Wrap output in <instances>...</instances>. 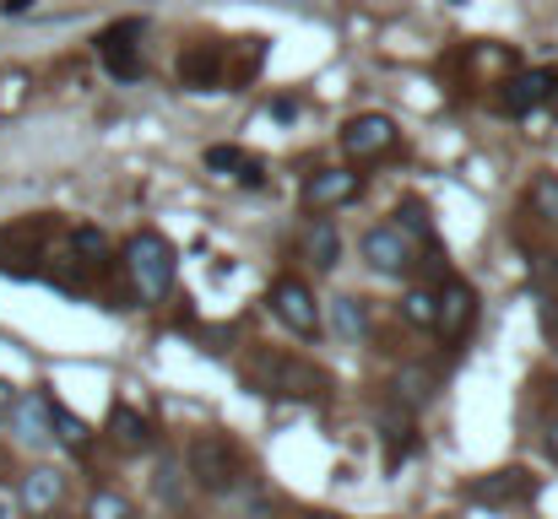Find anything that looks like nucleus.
Here are the masks:
<instances>
[{
  "mask_svg": "<svg viewBox=\"0 0 558 519\" xmlns=\"http://www.w3.org/2000/svg\"><path fill=\"white\" fill-rule=\"evenodd\" d=\"M109 438L136 455V449L153 444V428H147V417H142L136 406H120V400H114V406H109Z\"/></svg>",
  "mask_w": 558,
  "mask_h": 519,
  "instance_id": "nucleus-17",
  "label": "nucleus"
},
{
  "mask_svg": "<svg viewBox=\"0 0 558 519\" xmlns=\"http://www.w3.org/2000/svg\"><path fill=\"white\" fill-rule=\"evenodd\" d=\"M60 493H65V477H60L54 466H33V471L22 477V493H16V498H22L27 515H49V509L60 504Z\"/></svg>",
  "mask_w": 558,
  "mask_h": 519,
  "instance_id": "nucleus-15",
  "label": "nucleus"
},
{
  "mask_svg": "<svg viewBox=\"0 0 558 519\" xmlns=\"http://www.w3.org/2000/svg\"><path fill=\"white\" fill-rule=\"evenodd\" d=\"M543 325H548V336H554V346H558V314H543Z\"/></svg>",
  "mask_w": 558,
  "mask_h": 519,
  "instance_id": "nucleus-31",
  "label": "nucleus"
},
{
  "mask_svg": "<svg viewBox=\"0 0 558 519\" xmlns=\"http://www.w3.org/2000/svg\"><path fill=\"white\" fill-rule=\"evenodd\" d=\"M271 114H277V120H299V98H277Z\"/></svg>",
  "mask_w": 558,
  "mask_h": 519,
  "instance_id": "nucleus-28",
  "label": "nucleus"
},
{
  "mask_svg": "<svg viewBox=\"0 0 558 519\" xmlns=\"http://www.w3.org/2000/svg\"><path fill=\"white\" fill-rule=\"evenodd\" d=\"M125 271H131V287L147 304H163L169 287H174V244L163 233H136L125 244Z\"/></svg>",
  "mask_w": 558,
  "mask_h": 519,
  "instance_id": "nucleus-3",
  "label": "nucleus"
},
{
  "mask_svg": "<svg viewBox=\"0 0 558 519\" xmlns=\"http://www.w3.org/2000/svg\"><path fill=\"white\" fill-rule=\"evenodd\" d=\"M27 5H33V0H0V11H5V16H22Z\"/></svg>",
  "mask_w": 558,
  "mask_h": 519,
  "instance_id": "nucleus-30",
  "label": "nucleus"
},
{
  "mask_svg": "<svg viewBox=\"0 0 558 519\" xmlns=\"http://www.w3.org/2000/svg\"><path fill=\"white\" fill-rule=\"evenodd\" d=\"M543 449H548V460H554V466H558V417H554V422H548V438H543Z\"/></svg>",
  "mask_w": 558,
  "mask_h": 519,
  "instance_id": "nucleus-29",
  "label": "nucleus"
},
{
  "mask_svg": "<svg viewBox=\"0 0 558 519\" xmlns=\"http://www.w3.org/2000/svg\"><path fill=\"white\" fill-rule=\"evenodd\" d=\"M54 438H60V444H71V449H82V444H87V428H82V417H71L60 400H54Z\"/></svg>",
  "mask_w": 558,
  "mask_h": 519,
  "instance_id": "nucleus-24",
  "label": "nucleus"
},
{
  "mask_svg": "<svg viewBox=\"0 0 558 519\" xmlns=\"http://www.w3.org/2000/svg\"><path fill=\"white\" fill-rule=\"evenodd\" d=\"M434 331H439V342H466L472 336V325H477V293H472V282H461V276H450L439 293H434Z\"/></svg>",
  "mask_w": 558,
  "mask_h": 519,
  "instance_id": "nucleus-7",
  "label": "nucleus"
},
{
  "mask_svg": "<svg viewBox=\"0 0 558 519\" xmlns=\"http://www.w3.org/2000/svg\"><path fill=\"white\" fill-rule=\"evenodd\" d=\"M548 87H554L548 71H515L505 82V92H499V109L515 114V120H526L532 109H548Z\"/></svg>",
  "mask_w": 558,
  "mask_h": 519,
  "instance_id": "nucleus-13",
  "label": "nucleus"
},
{
  "mask_svg": "<svg viewBox=\"0 0 558 519\" xmlns=\"http://www.w3.org/2000/svg\"><path fill=\"white\" fill-rule=\"evenodd\" d=\"M331 325H337V336H348V342H364V331H369L364 298H337V309H331Z\"/></svg>",
  "mask_w": 558,
  "mask_h": 519,
  "instance_id": "nucleus-20",
  "label": "nucleus"
},
{
  "mask_svg": "<svg viewBox=\"0 0 558 519\" xmlns=\"http://www.w3.org/2000/svg\"><path fill=\"white\" fill-rule=\"evenodd\" d=\"M532 206H537V217L558 222V173H537L532 178Z\"/></svg>",
  "mask_w": 558,
  "mask_h": 519,
  "instance_id": "nucleus-22",
  "label": "nucleus"
},
{
  "mask_svg": "<svg viewBox=\"0 0 558 519\" xmlns=\"http://www.w3.org/2000/svg\"><path fill=\"white\" fill-rule=\"evenodd\" d=\"M0 519H11V509H5V504H0Z\"/></svg>",
  "mask_w": 558,
  "mask_h": 519,
  "instance_id": "nucleus-33",
  "label": "nucleus"
},
{
  "mask_svg": "<svg viewBox=\"0 0 558 519\" xmlns=\"http://www.w3.org/2000/svg\"><path fill=\"white\" fill-rule=\"evenodd\" d=\"M434 309H439V304H434L428 287H423V293H407V304H401V314H407L412 325H423V331H434Z\"/></svg>",
  "mask_w": 558,
  "mask_h": 519,
  "instance_id": "nucleus-23",
  "label": "nucleus"
},
{
  "mask_svg": "<svg viewBox=\"0 0 558 519\" xmlns=\"http://www.w3.org/2000/svg\"><path fill=\"white\" fill-rule=\"evenodd\" d=\"M244 384L271 400H320L331 390V373L310 357H293L282 346H255L244 357Z\"/></svg>",
  "mask_w": 558,
  "mask_h": 519,
  "instance_id": "nucleus-1",
  "label": "nucleus"
},
{
  "mask_svg": "<svg viewBox=\"0 0 558 519\" xmlns=\"http://www.w3.org/2000/svg\"><path fill=\"white\" fill-rule=\"evenodd\" d=\"M390 390H396V400H390V406L412 411V406H423V400H428V373H423V368H401Z\"/></svg>",
  "mask_w": 558,
  "mask_h": 519,
  "instance_id": "nucleus-21",
  "label": "nucleus"
},
{
  "mask_svg": "<svg viewBox=\"0 0 558 519\" xmlns=\"http://www.w3.org/2000/svg\"><path fill=\"white\" fill-rule=\"evenodd\" d=\"M396 147V120H385V114H359V120H348V131H342V152L353 158V163H369L379 152H390Z\"/></svg>",
  "mask_w": 558,
  "mask_h": 519,
  "instance_id": "nucleus-10",
  "label": "nucleus"
},
{
  "mask_svg": "<svg viewBox=\"0 0 558 519\" xmlns=\"http://www.w3.org/2000/svg\"><path fill=\"white\" fill-rule=\"evenodd\" d=\"M364 260H369L379 276H407L417 265V238L401 233L396 222H379L364 233Z\"/></svg>",
  "mask_w": 558,
  "mask_h": 519,
  "instance_id": "nucleus-8",
  "label": "nucleus"
},
{
  "mask_svg": "<svg viewBox=\"0 0 558 519\" xmlns=\"http://www.w3.org/2000/svg\"><path fill=\"white\" fill-rule=\"evenodd\" d=\"M466 504L472 509H526V504H537V477L521 471V466L494 471V477H477L466 487Z\"/></svg>",
  "mask_w": 558,
  "mask_h": 519,
  "instance_id": "nucleus-6",
  "label": "nucleus"
},
{
  "mask_svg": "<svg viewBox=\"0 0 558 519\" xmlns=\"http://www.w3.org/2000/svg\"><path fill=\"white\" fill-rule=\"evenodd\" d=\"M359 195V173L353 169H320L304 178V206L310 211H331V206H348Z\"/></svg>",
  "mask_w": 558,
  "mask_h": 519,
  "instance_id": "nucleus-14",
  "label": "nucleus"
},
{
  "mask_svg": "<svg viewBox=\"0 0 558 519\" xmlns=\"http://www.w3.org/2000/svg\"><path fill=\"white\" fill-rule=\"evenodd\" d=\"M266 304H271V314H277V320H282L293 336H315V331H320V304H315V293H310L299 276H282V282H271Z\"/></svg>",
  "mask_w": 558,
  "mask_h": 519,
  "instance_id": "nucleus-9",
  "label": "nucleus"
},
{
  "mask_svg": "<svg viewBox=\"0 0 558 519\" xmlns=\"http://www.w3.org/2000/svg\"><path fill=\"white\" fill-rule=\"evenodd\" d=\"M11 411H16V384H5V379H0V422H5Z\"/></svg>",
  "mask_w": 558,
  "mask_h": 519,
  "instance_id": "nucleus-27",
  "label": "nucleus"
},
{
  "mask_svg": "<svg viewBox=\"0 0 558 519\" xmlns=\"http://www.w3.org/2000/svg\"><path fill=\"white\" fill-rule=\"evenodd\" d=\"M548 109H554V120H558V76H554V87H548Z\"/></svg>",
  "mask_w": 558,
  "mask_h": 519,
  "instance_id": "nucleus-32",
  "label": "nucleus"
},
{
  "mask_svg": "<svg viewBox=\"0 0 558 519\" xmlns=\"http://www.w3.org/2000/svg\"><path fill=\"white\" fill-rule=\"evenodd\" d=\"M185 466H190V482L206 487L211 498H222V493H233L244 482V455H239V444L228 433H201L190 444Z\"/></svg>",
  "mask_w": 558,
  "mask_h": 519,
  "instance_id": "nucleus-2",
  "label": "nucleus"
},
{
  "mask_svg": "<svg viewBox=\"0 0 558 519\" xmlns=\"http://www.w3.org/2000/svg\"><path fill=\"white\" fill-rule=\"evenodd\" d=\"M65 255L76 260V271H82V276H93V271H104V265H109V238H104L98 227H76V233L65 238Z\"/></svg>",
  "mask_w": 558,
  "mask_h": 519,
  "instance_id": "nucleus-18",
  "label": "nucleus"
},
{
  "mask_svg": "<svg viewBox=\"0 0 558 519\" xmlns=\"http://www.w3.org/2000/svg\"><path fill=\"white\" fill-rule=\"evenodd\" d=\"M87 519H131V504H125L120 493H98L93 509H87Z\"/></svg>",
  "mask_w": 558,
  "mask_h": 519,
  "instance_id": "nucleus-25",
  "label": "nucleus"
},
{
  "mask_svg": "<svg viewBox=\"0 0 558 519\" xmlns=\"http://www.w3.org/2000/svg\"><path fill=\"white\" fill-rule=\"evenodd\" d=\"M142 38H147V22H142V16H125V22H114V27L98 33V60H104V71H109L114 82H136V76L147 71Z\"/></svg>",
  "mask_w": 558,
  "mask_h": 519,
  "instance_id": "nucleus-5",
  "label": "nucleus"
},
{
  "mask_svg": "<svg viewBox=\"0 0 558 519\" xmlns=\"http://www.w3.org/2000/svg\"><path fill=\"white\" fill-rule=\"evenodd\" d=\"M158 493H163L169 504H180V482H174V471H169V466L158 471Z\"/></svg>",
  "mask_w": 558,
  "mask_h": 519,
  "instance_id": "nucleus-26",
  "label": "nucleus"
},
{
  "mask_svg": "<svg viewBox=\"0 0 558 519\" xmlns=\"http://www.w3.org/2000/svg\"><path fill=\"white\" fill-rule=\"evenodd\" d=\"M49 238H54V217H22V222L0 227V271L38 276L49 260Z\"/></svg>",
  "mask_w": 558,
  "mask_h": 519,
  "instance_id": "nucleus-4",
  "label": "nucleus"
},
{
  "mask_svg": "<svg viewBox=\"0 0 558 519\" xmlns=\"http://www.w3.org/2000/svg\"><path fill=\"white\" fill-rule=\"evenodd\" d=\"M206 169L211 173H233L239 184H260L266 178V163L250 158L244 147H206Z\"/></svg>",
  "mask_w": 558,
  "mask_h": 519,
  "instance_id": "nucleus-19",
  "label": "nucleus"
},
{
  "mask_svg": "<svg viewBox=\"0 0 558 519\" xmlns=\"http://www.w3.org/2000/svg\"><path fill=\"white\" fill-rule=\"evenodd\" d=\"M299 249H304V260H310L315 271H331V265L342 260V238H337V222H326V217H315V222L304 227V238H299Z\"/></svg>",
  "mask_w": 558,
  "mask_h": 519,
  "instance_id": "nucleus-16",
  "label": "nucleus"
},
{
  "mask_svg": "<svg viewBox=\"0 0 558 519\" xmlns=\"http://www.w3.org/2000/svg\"><path fill=\"white\" fill-rule=\"evenodd\" d=\"M180 82L195 87V92H217V87H228V65H222V44H190L185 54H180Z\"/></svg>",
  "mask_w": 558,
  "mask_h": 519,
  "instance_id": "nucleus-12",
  "label": "nucleus"
},
{
  "mask_svg": "<svg viewBox=\"0 0 558 519\" xmlns=\"http://www.w3.org/2000/svg\"><path fill=\"white\" fill-rule=\"evenodd\" d=\"M11 422H16V438L22 444H49L54 438V395H44V390H33V395H16V411H11Z\"/></svg>",
  "mask_w": 558,
  "mask_h": 519,
  "instance_id": "nucleus-11",
  "label": "nucleus"
}]
</instances>
